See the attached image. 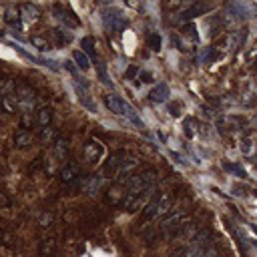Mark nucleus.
Here are the masks:
<instances>
[{
    "label": "nucleus",
    "mask_w": 257,
    "mask_h": 257,
    "mask_svg": "<svg viewBox=\"0 0 257 257\" xmlns=\"http://www.w3.org/2000/svg\"><path fill=\"white\" fill-rule=\"evenodd\" d=\"M175 209V201H173V195L171 193H163L161 197H153L147 207L143 211V219L151 221V219H165L173 213Z\"/></svg>",
    "instance_id": "obj_1"
},
{
    "label": "nucleus",
    "mask_w": 257,
    "mask_h": 257,
    "mask_svg": "<svg viewBox=\"0 0 257 257\" xmlns=\"http://www.w3.org/2000/svg\"><path fill=\"white\" fill-rule=\"evenodd\" d=\"M155 183H157V171L155 169H145V171H139L137 175H133L127 183V193L129 195H141L149 189H155Z\"/></svg>",
    "instance_id": "obj_2"
},
{
    "label": "nucleus",
    "mask_w": 257,
    "mask_h": 257,
    "mask_svg": "<svg viewBox=\"0 0 257 257\" xmlns=\"http://www.w3.org/2000/svg\"><path fill=\"white\" fill-rule=\"evenodd\" d=\"M207 247H211V233H209L207 229H203V231H199V233L185 245L181 257H201L203 251L207 249Z\"/></svg>",
    "instance_id": "obj_3"
},
{
    "label": "nucleus",
    "mask_w": 257,
    "mask_h": 257,
    "mask_svg": "<svg viewBox=\"0 0 257 257\" xmlns=\"http://www.w3.org/2000/svg\"><path fill=\"white\" fill-rule=\"evenodd\" d=\"M0 107L6 113H16L18 111V96H16V83L12 79L4 81L2 88H0Z\"/></svg>",
    "instance_id": "obj_4"
},
{
    "label": "nucleus",
    "mask_w": 257,
    "mask_h": 257,
    "mask_svg": "<svg viewBox=\"0 0 257 257\" xmlns=\"http://www.w3.org/2000/svg\"><path fill=\"white\" fill-rule=\"evenodd\" d=\"M16 96H18V109L22 113H32L34 111L36 96H34V90L28 85H20L16 88Z\"/></svg>",
    "instance_id": "obj_5"
},
{
    "label": "nucleus",
    "mask_w": 257,
    "mask_h": 257,
    "mask_svg": "<svg viewBox=\"0 0 257 257\" xmlns=\"http://www.w3.org/2000/svg\"><path fill=\"white\" fill-rule=\"evenodd\" d=\"M139 167V159L137 157H133V155H127L125 159H123V163H121V167H119V171H117V175H115V179H117V185H127L129 183V179L133 177V173H135V169Z\"/></svg>",
    "instance_id": "obj_6"
},
{
    "label": "nucleus",
    "mask_w": 257,
    "mask_h": 257,
    "mask_svg": "<svg viewBox=\"0 0 257 257\" xmlns=\"http://www.w3.org/2000/svg\"><path fill=\"white\" fill-rule=\"evenodd\" d=\"M187 221H189V213H187L185 209H179V211H173L169 217H165L163 227H165L167 231H177V229L185 227Z\"/></svg>",
    "instance_id": "obj_7"
},
{
    "label": "nucleus",
    "mask_w": 257,
    "mask_h": 257,
    "mask_svg": "<svg viewBox=\"0 0 257 257\" xmlns=\"http://www.w3.org/2000/svg\"><path fill=\"white\" fill-rule=\"evenodd\" d=\"M79 175H81V167H79V163H75V161L65 163V165L61 167V171H59V179H61V183H65V185L77 181Z\"/></svg>",
    "instance_id": "obj_8"
},
{
    "label": "nucleus",
    "mask_w": 257,
    "mask_h": 257,
    "mask_svg": "<svg viewBox=\"0 0 257 257\" xmlns=\"http://www.w3.org/2000/svg\"><path fill=\"white\" fill-rule=\"evenodd\" d=\"M83 151H85V157H86V161H90V163H98V161L102 159V153H105L102 145H100L98 141H94V139L86 141Z\"/></svg>",
    "instance_id": "obj_9"
},
{
    "label": "nucleus",
    "mask_w": 257,
    "mask_h": 257,
    "mask_svg": "<svg viewBox=\"0 0 257 257\" xmlns=\"http://www.w3.org/2000/svg\"><path fill=\"white\" fill-rule=\"evenodd\" d=\"M227 10L235 18H251L255 14V6L253 4H247V2H233V4L227 6Z\"/></svg>",
    "instance_id": "obj_10"
},
{
    "label": "nucleus",
    "mask_w": 257,
    "mask_h": 257,
    "mask_svg": "<svg viewBox=\"0 0 257 257\" xmlns=\"http://www.w3.org/2000/svg\"><path fill=\"white\" fill-rule=\"evenodd\" d=\"M125 157H127L125 151H115L113 155L107 159V163L102 165V171H105L107 175H117V171H119V167H121V163H123Z\"/></svg>",
    "instance_id": "obj_11"
},
{
    "label": "nucleus",
    "mask_w": 257,
    "mask_h": 257,
    "mask_svg": "<svg viewBox=\"0 0 257 257\" xmlns=\"http://www.w3.org/2000/svg\"><path fill=\"white\" fill-rule=\"evenodd\" d=\"M102 187V177L100 175H86L83 181H81V189L86 193V195H96Z\"/></svg>",
    "instance_id": "obj_12"
},
{
    "label": "nucleus",
    "mask_w": 257,
    "mask_h": 257,
    "mask_svg": "<svg viewBox=\"0 0 257 257\" xmlns=\"http://www.w3.org/2000/svg\"><path fill=\"white\" fill-rule=\"evenodd\" d=\"M211 6L209 4H203V2H195L193 6H189L185 12H181V16H179V20L181 22H187V20H193V18H197V16H201V14H205Z\"/></svg>",
    "instance_id": "obj_13"
},
{
    "label": "nucleus",
    "mask_w": 257,
    "mask_h": 257,
    "mask_svg": "<svg viewBox=\"0 0 257 257\" xmlns=\"http://www.w3.org/2000/svg\"><path fill=\"white\" fill-rule=\"evenodd\" d=\"M149 98H151L153 102H167V98H169V86H167L165 83L157 85L155 88L149 92Z\"/></svg>",
    "instance_id": "obj_14"
},
{
    "label": "nucleus",
    "mask_w": 257,
    "mask_h": 257,
    "mask_svg": "<svg viewBox=\"0 0 257 257\" xmlns=\"http://www.w3.org/2000/svg\"><path fill=\"white\" fill-rule=\"evenodd\" d=\"M105 105H107V109H109L111 113H115V115H123L125 100H121L119 96H115V94H107V96H105Z\"/></svg>",
    "instance_id": "obj_15"
},
{
    "label": "nucleus",
    "mask_w": 257,
    "mask_h": 257,
    "mask_svg": "<svg viewBox=\"0 0 257 257\" xmlns=\"http://www.w3.org/2000/svg\"><path fill=\"white\" fill-rule=\"evenodd\" d=\"M14 147H18V149H26L30 143H32V133L30 131H26V129H20V131H16V135H14Z\"/></svg>",
    "instance_id": "obj_16"
},
{
    "label": "nucleus",
    "mask_w": 257,
    "mask_h": 257,
    "mask_svg": "<svg viewBox=\"0 0 257 257\" xmlns=\"http://www.w3.org/2000/svg\"><path fill=\"white\" fill-rule=\"evenodd\" d=\"M36 123L44 129V127H50V123H53V109L50 107H40L38 113H36Z\"/></svg>",
    "instance_id": "obj_17"
},
{
    "label": "nucleus",
    "mask_w": 257,
    "mask_h": 257,
    "mask_svg": "<svg viewBox=\"0 0 257 257\" xmlns=\"http://www.w3.org/2000/svg\"><path fill=\"white\" fill-rule=\"evenodd\" d=\"M53 151H55V157L57 159H65L69 155V141L65 137H57V141L53 145Z\"/></svg>",
    "instance_id": "obj_18"
},
{
    "label": "nucleus",
    "mask_w": 257,
    "mask_h": 257,
    "mask_svg": "<svg viewBox=\"0 0 257 257\" xmlns=\"http://www.w3.org/2000/svg\"><path fill=\"white\" fill-rule=\"evenodd\" d=\"M20 14H24V18L30 20V22H36L40 18V10H38L36 4H22L20 6Z\"/></svg>",
    "instance_id": "obj_19"
},
{
    "label": "nucleus",
    "mask_w": 257,
    "mask_h": 257,
    "mask_svg": "<svg viewBox=\"0 0 257 257\" xmlns=\"http://www.w3.org/2000/svg\"><path fill=\"white\" fill-rule=\"evenodd\" d=\"M73 61H75L77 69H81V71H88L90 69V59L83 53V50H75V53H73Z\"/></svg>",
    "instance_id": "obj_20"
},
{
    "label": "nucleus",
    "mask_w": 257,
    "mask_h": 257,
    "mask_svg": "<svg viewBox=\"0 0 257 257\" xmlns=\"http://www.w3.org/2000/svg\"><path fill=\"white\" fill-rule=\"evenodd\" d=\"M123 117H127L133 125H137V127H143V121L139 119V115H137V111L129 105V102H125V107H123Z\"/></svg>",
    "instance_id": "obj_21"
},
{
    "label": "nucleus",
    "mask_w": 257,
    "mask_h": 257,
    "mask_svg": "<svg viewBox=\"0 0 257 257\" xmlns=\"http://www.w3.org/2000/svg\"><path fill=\"white\" fill-rule=\"evenodd\" d=\"M55 247H57V239H55V237L42 239V243H40V255H42V257H48L50 253L55 251Z\"/></svg>",
    "instance_id": "obj_22"
},
{
    "label": "nucleus",
    "mask_w": 257,
    "mask_h": 257,
    "mask_svg": "<svg viewBox=\"0 0 257 257\" xmlns=\"http://www.w3.org/2000/svg\"><path fill=\"white\" fill-rule=\"evenodd\" d=\"M81 48H83V53L86 57H96V48H94V40L90 36H85L81 40Z\"/></svg>",
    "instance_id": "obj_23"
},
{
    "label": "nucleus",
    "mask_w": 257,
    "mask_h": 257,
    "mask_svg": "<svg viewBox=\"0 0 257 257\" xmlns=\"http://www.w3.org/2000/svg\"><path fill=\"white\" fill-rule=\"evenodd\" d=\"M6 22L12 26V28H16V30H20L22 28V20H20V12L18 10H8L6 12Z\"/></svg>",
    "instance_id": "obj_24"
},
{
    "label": "nucleus",
    "mask_w": 257,
    "mask_h": 257,
    "mask_svg": "<svg viewBox=\"0 0 257 257\" xmlns=\"http://www.w3.org/2000/svg\"><path fill=\"white\" fill-rule=\"evenodd\" d=\"M105 22L113 28V30H121L125 24H127V20H125V16H121V14H117V16H105Z\"/></svg>",
    "instance_id": "obj_25"
},
{
    "label": "nucleus",
    "mask_w": 257,
    "mask_h": 257,
    "mask_svg": "<svg viewBox=\"0 0 257 257\" xmlns=\"http://www.w3.org/2000/svg\"><path fill=\"white\" fill-rule=\"evenodd\" d=\"M30 42H32V46H36L38 50H42V53H46V50H50V44H48V40H46V38H42V36H30Z\"/></svg>",
    "instance_id": "obj_26"
},
{
    "label": "nucleus",
    "mask_w": 257,
    "mask_h": 257,
    "mask_svg": "<svg viewBox=\"0 0 257 257\" xmlns=\"http://www.w3.org/2000/svg\"><path fill=\"white\" fill-rule=\"evenodd\" d=\"M55 137H57V133H55V129H53V127H44V129H40V139H42L44 143L57 141Z\"/></svg>",
    "instance_id": "obj_27"
},
{
    "label": "nucleus",
    "mask_w": 257,
    "mask_h": 257,
    "mask_svg": "<svg viewBox=\"0 0 257 257\" xmlns=\"http://www.w3.org/2000/svg\"><path fill=\"white\" fill-rule=\"evenodd\" d=\"M96 69H98V75H100V81L105 83L107 86H111L113 83H111V79H109V75H107V69H105V63H98L96 65Z\"/></svg>",
    "instance_id": "obj_28"
},
{
    "label": "nucleus",
    "mask_w": 257,
    "mask_h": 257,
    "mask_svg": "<svg viewBox=\"0 0 257 257\" xmlns=\"http://www.w3.org/2000/svg\"><path fill=\"white\" fill-rule=\"evenodd\" d=\"M149 44H151L153 50H161V36H159L157 32L149 34Z\"/></svg>",
    "instance_id": "obj_29"
},
{
    "label": "nucleus",
    "mask_w": 257,
    "mask_h": 257,
    "mask_svg": "<svg viewBox=\"0 0 257 257\" xmlns=\"http://www.w3.org/2000/svg\"><path fill=\"white\" fill-rule=\"evenodd\" d=\"M53 219H55V215H53V213L44 211V213L40 215V221H38V223H40L42 227H50V225H53Z\"/></svg>",
    "instance_id": "obj_30"
},
{
    "label": "nucleus",
    "mask_w": 257,
    "mask_h": 257,
    "mask_svg": "<svg viewBox=\"0 0 257 257\" xmlns=\"http://www.w3.org/2000/svg\"><path fill=\"white\" fill-rule=\"evenodd\" d=\"M20 123H22V129H32V113H22V119H20Z\"/></svg>",
    "instance_id": "obj_31"
},
{
    "label": "nucleus",
    "mask_w": 257,
    "mask_h": 257,
    "mask_svg": "<svg viewBox=\"0 0 257 257\" xmlns=\"http://www.w3.org/2000/svg\"><path fill=\"white\" fill-rule=\"evenodd\" d=\"M223 167H225L227 171H235V173H239L241 177H247V175H245V171H243V169H241L239 165H231V163H223Z\"/></svg>",
    "instance_id": "obj_32"
},
{
    "label": "nucleus",
    "mask_w": 257,
    "mask_h": 257,
    "mask_svg": "<svg viewBox=\"0 0 257 257\" xmlns=\"http://www.w3.org/2000/svg\"><path fill=\"white\" fill-rule=\"evenodd\" d=\"M183 30H185V34H187V36H191V38H195V40H197V34H195V32H197V28H195V24H187Z\"/></svg>",
    "instance_id": "obj_33"
},
{
    "label": "nucleus",
    "mask_w": 257,
    "mask_h": 257,
    "mask_svg": "<svg viewBox=\"0 0 257 257\" xmlns=\"http://www.w3.org/2000/svg\"><path fill=\"white\" fill-rule=\"evenodd\" d=\"M139 79H141V83H153V75H151L149 71H143V73L139 75Z\"/></svg>",
    "instance_id": "obj_34"
},
{
    "label": "nucleus",
    "mask_w": 257,
    "mask_h": 257,
    "mask_svg": "<svg viewBox=\"0 0 257 257\" xmlns=\"http://www.w3.org/2000/svg\"><path fill=\"white\" fill-rule=\"evenodd\" d=\"M65 69H67L71 75H75V77H77V67H75V63H71V61H65Z\"/></svg>",
    "instance_id": "obj_35"
},
{
    "label": "nucleus",
    "mask_w": 257,
    "mask_h": 257,
    "mask_svg": "<svg viewBox=\"0 0 257 257\" xmlns=\"http://www.w3.org/2000/svg\"><path fill=\"white\" fill-rule=\"evenodd\" d=\"M241 151H243V153H249V151H251V141H249V139H245V141L241 143Z\"/></svg>",
    "instance_id": "obj_36"
},
{
    "label": "nucleus",
    "mask_w": 257,
    "mask_h": 257,
    "mask_svg": "<svg viewBox=\"0 0 257 257\" xmlns=\"http://www.w3.org/2000/svg\"><path fill=\"white\" fill-rule=\"evenodd\" d=\"M135 75H137V69H135V67H133V69H129V71L125 73V77H127V79H133Z\"/></svg>",
    "instance_id": "obj_37"
},
{
    "label": "nucleus",
    "mask_w": 257,
    "mask_h": 257,
    "mask_svg": "<svg viewBox=\"0 0 257 257\" xmlns=\"http://www.w3.org/2000/svg\"><path fill=\"white\" fill-rule=\"evenodd\" d=\"M251 229H253V233L257 235V225H251Z\"/></svg>",
    "instance_id": "obj_38"
},
{
    "label": "nucleus",
    "mask_w": 257,
    "mask_h": 257,
    "mask_svg": "<svg viewBox=\"0 0 257 257\" xmlns=\"http://www.w3.org/2000/svg\"><path fill=\"white\" fill-rule=\"evenodd\" d=\"M2 85H4V83H2V81H0V88H2Z\"/></svg>",
    "instance_id": "obj_39"
}]
</instances>
